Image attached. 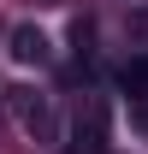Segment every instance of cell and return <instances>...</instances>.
<instances>
[{
    "mask_svg": "<svg viewBox=\"0 0 148 154\" xmlns=\"http://www.w3.org/2000/svg\"><path fill=\"white\" fill-rule=\"evenodd\" d=\"M6 101H12V119H18L36 142H54L59 136V119H54V107H48V95H36V89H6Z\"/></svg>",
    "mask_w": 148,
    "mask_h": 154,
    "instance_id": "cell-1",
    "label": "cell"
},
{
    "mask_svg": "<svg viewBox=\"0 0 148 154\" xmlns=\"http://www.w3.org/2000/svg\"><path fill=\"white\" fill-rule=\"evenodd\" d=\"M107 148V101L89 95L77 107V125H71V154H101Z\"/></svg>",
    "mask_w": 148,
    "mask_h": 154,
    "instance_id": "cell-2",
    "label": "cell"
},
{
    "mask_svg": "<svg viewBox=\"0 0 148 154\" xmlns=\"http://www.w3.org/2000/svg\"><path fill=\"white\" fill-rule=\"evenodd\" d=\"M6 54L18 59V65H48V59H54V48H48V36H42L36 24H18V30H12V36H6Z\"/></svg>",
    "mask_w": 148,
    "mask_h": 154,
    "instance_id": "cell-3",
    "label": "cell"
},
{
    "mask_svg": "<svg viewBox=\"0 0 148 154\" xmlns=\"http://www.w3.org/2000/svg\"><path fill=\"white\" fill-rule=\"evenodd\" d=\"M130 36H136V42H148V6L136 12V18H130Z\"/></svg>",
    "mask_w": 148,
    "mask_h": 154,
    "instance_id": "cell-4",
    "label": "cell"
}]
</instances>
